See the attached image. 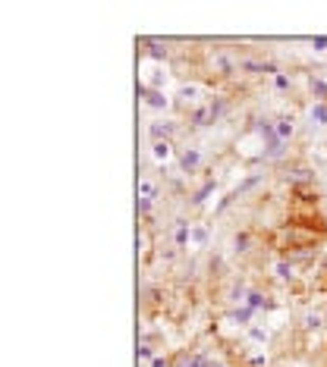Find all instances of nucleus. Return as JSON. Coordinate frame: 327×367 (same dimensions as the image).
Wrapping results in <instances>:
<instances>
[{"label": "nucleus", "instance_id": "f257e3e1", "mask_svg": "<svg viewBox=\"0 0 327 367\" xmlns=\"http://www.w3.org/2000/svg\"><path fill=\"white\" fill-rule=\"evenodd\" d=\"M145 104H148L151 110H167V98H164V91H157V88H151V91H145Z\"/></svg>", "mask_w": 327, "mask_h": 367}, {"label": "nucleus", "instance_id": "f03ea898", "mask_svg": "<svg viewBox=\"0 0 327 367\" xmlns=\"http://www.w3.org/2000/svg\"><path fill=\"white\" fill-rule=\"evenodd\" d=\"M170 132H173V123H151V126H148V135H151L154 141H167Z\"/></svg>", "mask_w": 327, "mask_h": 367}, {"label": "nucleus", "instance_id": "7ed1b4c3", "mask_svg": "<svg viewBox=\"0 0 327 367\" xmlns=\"http://www.w3.org/2000/svg\"><path fill=\"white\" fill-rule=\"evenodd\" d=\"M198 163H202V154H198L195 148H189V151L183 154V170H186V173H195Z\"/></svg>", "mask_w": 327, "mask_h": 367}, {"label": "nucleus", "instance_id": "20e7f679", "mask_svg": "<svg viewBox=\"0 0 327 367\" xmlns=\"http://www.w3.org/2000/svg\"><path fill=\"white\" fill-rule=\"evenodd\" d=\"M151 157L154 160H167L170 157V141H151Z\"/></svg>", "mask_w": 327, "mask_h": 367}, {"label": "nucleus", "instance_id": "39448f33", "mask_svg": "<svg viewBox=\"0 0 327 367\" xmlns=\"http://www.w3.org/2000/svg\"><path fill=\"white\" fill-rule=\"evenodd\" d=\"M312 123H318V126L327 123V104H315L312 107Z\"/></svg>", "mask_w": 327, "mask_h": 367}, {"label": "nucleus", "instance_id": "423d86ee", "mask_svg": "<svg viewBox=\"0 0 327 367\" xmlns=\"http://www.w3.org/2000/svg\"><path fill=\"white\" fill-rule=\"evenodd\" d=\"M189 238H192L195 245H205V242H208V232H205L202 226H195V229H189Z\"/></svg>", "mask_w": 327, "mask_h": 367}, {"label": "nucleus", "instance_id": "0eeeda50", "mask_svg": "<svg viewBox=\"0 0 327 367\" xmlns=\"http://www.w3.org/2000/svg\"><path fill=\"white\" fill-rule=\"evenodd\" d=\"M139 195H142V198H148V201L154 198V186H151L148 179H139Z\"/></svg>", "mask_w": 327, "mask_h": 367}, {"label": "nucleus", "instance_id": "6e6552de", "mask_svg": "<svg viewBox=\"0 0 327 367\" xmlns=\"http://www.w3.org/2000/svg\"><path fill=\"white\" fill-rule=\"evenodd\" d=\"M179 98H183V101H195L198 98V88L195 85H183V88H179Z\"/></svg>", "mask_w": 327, "mask_h": 367}, {"label": "nucleus", "instance_id": "1a4fd4ad", "mask_svg": "<svg viewBox=\"0 0 327 367\" xmlns=\"http://www.w3.org/2000/svg\"><path fill=\"white\" fill-rule=\"evenodd\" d=\"M286 135H293V123H289V119H280V126H277V138H286Z\"/></svg>", "mask_w": 327, "mask_h": 367}, {"label": "nucleus", "instance_id": "9d476101", "mask_svg": "<svg viewBox=\"0 0 327 367\" xmlns=\"http://www.w3.org/2000/svg\"><path fill=\"white\" fill-rule=\"evenodd\" d=\"M264 304V295L261 292H249V308H261Z\"/></svg>", "mask_w": 327, "mask_h": 367}, {"label": "nucleus", "instance_id": "9b49d317", "mask_svg": "<svg viewBox=\"0 0 327 367\" xmlns=\"http://www.w3.org/2000/svg\"><path fill=\"white\" fill-rule=\"evenodd\" d=\"M233 317L239 320V323H249V320H252V308H239V311H236Z\"/></svg>", "mask_w": 327, "mask_h": 367}, {"label": "nucleus", "instance_id": "f8f14e48", "mask_svg": "<svg viewBox=\"0 0 327 367\" xmlns=\"http://www.w3.org/2000/svg\"><path fill=\"white\" fill-rule=\"evenodd\" d=\"M252 339H255V342H264L267 333H264V329H252Z\"/></svg>", "mask_w": 327, "mask_h": 367}, {"label": "nucleus", "instance_id": "ddd939ff", "mask_svg": "<svg viewBox=\"0 0 327 367\" xmlns=\"http://www.w3.org/2000/svg\"><path fill=\"white\" fill-rule=\"evenodd\" d=\"M312 44H315V50H327V38H315Z\"/></svg>", "mask_w": 327, "mask_h": 367}, {"label": "nucleus", "instance_id": "4468645a", "mask_svg": "<svg viewBox=\"0 0 327 367\" xmlns=\"http://www.w3.org/2000/svg\"><path fill=\"white\" fill-rule=\"evenodd\" d=\"M148 207H151V201H148V198H139V210L145 213V210H148Z\"/></svg>", "mask_w": 327, "mask_h": 367}, {"label": "nucleus", "instance_id": "2eb2a0df", "mask_svg": "<svg viewBox=\"0 0 327 367\" xmlns=\"http://www.w3.org/2000/svg\"><path fill=\"white\" fill-rule=\"evenodd\" d=\"M151 57L160 60V57H167V50H160V47H151Z\"/></svg>", "mask_w": 327, "mask_h": 367}, {"label": "nucleus", "instance_id": "dca6fc26", "mask_svg": "<svg viewBox=\"0 0 327 367\" xmlns=\"http://www.w3.org/2000/svg\"><path fill=\"white\" fill-rule=\"evenodd\" d=\"M277 273H280V277L286 280V277H289V267H286V264H277Z\"/></svg>", "mask_w": 327, "mask_h": 367}, {"label": "nucleus", "instance_id": "f3484780", "mask_svg": "<svg viewBox=\"0 0 327 367\" xmlns=\"http://www.w3.org/2000/svg\"><path fill=\"white\" fill-rule=\"evenodd\" d=\"M189 367H205V358H192V361H189Z\"/></svg>", "mask_w": 327, "mask_h": 367}, {"label": "nucleus", "instance_id": "a211bd4d", "mask_svg": "<svg viewBox=\"0 0 327 367\" xmlns=\"http://www.w3.org/2000/svg\"><path fill=\"white\" fill-rule=\"evenodd\" d=\"M151 367H167V361H164V358H154V361H151Z\"/></svg>", "mask_w": 327, "mask_h": 367}]
</instances>
